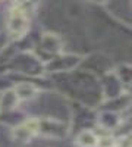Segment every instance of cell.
<instances>
[{"label": "cell", "mask_w": 132, "mask_h": 147, "mask_svg": "<svg viewBox=\"0 0 132 147\" xmlns=\"http://www.w3.org/2000/svg\"><path fill=\"white\" fill-rule=\"evenodd\" d=\"M27 7L23 5H18L12 9L10 19H9V30L16 37H21L28 28V13Z\"/></svg>", "instance_id": "cell-1"}]
</instances>
